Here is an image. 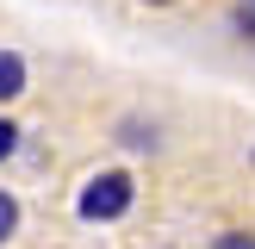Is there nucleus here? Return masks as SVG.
Listing matches in <instances>:
<instances>
[{"label": "nucleus", "instance_id": "nucleus-5", "mask_svg": "<svg viewBox=\"0 0 255 249\" xmlns=\"http://www.w3.org/2000/svg\"><path fill=\"white\" fill-rule=\"evenodd\" d=\"M231 37L255 50V0H237V6H231Z\"/></svg>", "mask_w": 255, "mask_h": 249}, {"label": "nucleus", "instance_id": "nucleus-6", "mask_svg": "<svg viewBox=\"0 0 255 249\" xmlns=\"http://www.w3.org/2000/svg\"><path fill=\"white\" fill-rule=\"evenodd\" d=\"M25 149V131H19V119H12V112H0V168H6L12 156H19Z\"/></svg>", "mask_w": 255, "mask_h": 249}, {"label": "nucleus", "instance_id": "nucleus-8", "mask_svg": "<svg viewBox=\"0 0 255 249\" xmlns=\"http://www.w3.org/2000/svg\"><path fill=\"white\" fill-rule=\"evenodd\" d=\"M137 6H149V12H174L181 0H137Z\"/></svg>", "mask_w": 255, "mask_h": 249}, {"label": "nucleus", "instance_id": "nucleus-2", "mask_svg": "<svg viewBox=\"0 0 255 249\" xmlns=\"http://www.w3.org/2000/svg\"><path fill=\"white\" fill-rule=\"evenodd\" d=\"M112 143H119L125 156H162V119H149V112H125V119L112 124Z\"/></svg>", "mask_w": 255, "mask_h": 249}, {"label": "nucleus", "instance_id": "nucleus-1", "mask_svg": "<svg viewBox=\"0 0 255 249\" xmlns=\"http://www.w3.org/2000/svg\"><path fill=\"white\" fill-rule=\"evenodd\" d=\"M137 199H143L137 168H125V162H100V168H87L81 181H75L69 218L87 224V231H112V224H125V218L137 212Z\"/></svg>", "mask_w": 255, "mask_h": 249}, {"label": "nucleus", "instance_id": "nucleus-3", "mask_svg": "<svg viewBox=\"0 0 255 249\" xmlns=\"http://www.w3.org/2000/svg\"><path fill=\"white\" fill-rule=\"evenodd\" d=\"M25 94H31V62H25V50L0 44V112H12Z\"/></svg>", "mask_w": 255, "mask_h": 249}, {"label": "nucleus", "instance_id": "nucleus-7", "mask_svg": "<svg viewBox=\"0 0 255 249\" xmlns=\"http://www.w3.org/2000/svg\"><path fill=\"white\" fill-rule=\"evenodd\" d=\"M206 249H255V231H218Z\"/></svg>", "mask_w": 255, "mask_h": 249}, {"label": "nucleus", "instance_id": "nucleus-4", "mask_svg": "<svg viewBox=\"0 0 255 249\" xmlns=\"http://www.w3.org/2000/svg\"><path fill=\"white\" fill-rule=\"evenodd\" d=\"M19 231H25V199L12 193V187H0V249H6Z\"/></svg>", "mask_w": 255, "mask_h": 249}, {"label": "nucleus", "instance_id": "nucleus-9", "mask_svg": "<svg viewBox=\"0 0 255 249\" xmlns=\"http://www.w3.org/2000/svg\"><path fill=\"white\" fill-rule=\"evenodd\" d=\"M249 162H255V149H249Z\"/></svg>", "mask_w": 255, "mask_h": 249}]
</instances>
